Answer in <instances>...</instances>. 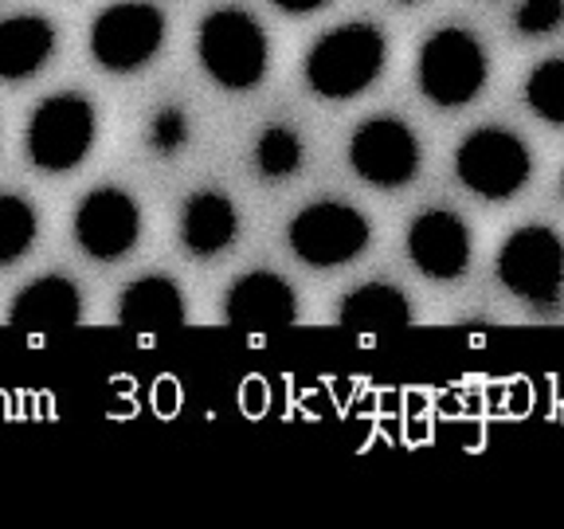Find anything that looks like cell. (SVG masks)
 Wrapping results in <instances>:
<instances>
[{
    "mask_svg": "<svg viewBox=\"0 0 564 529\" xmlns=\"http://www.w3.org/2000/svg\"><path fill=\"white\" fill-rule=\"evenodd\" d=\"M95 106L83 95H52L28 118V158L44 173H70L95 145Z\"/></svg>",
    "mask_w": 564,
    "mask_h": 529,
    "instance_id": "8992f818",
    "label": "cell"
},
{
    "mask_svg": "<svg viewBox=\"0 0 564 529\" xmlns=\"http://www.w3.org/2000/svg\"><path fill=\"white\" fill-rule=\"evenodd\" d=\"M282 12H291V17H306V12H317V9H326L329 0H274Z\"/></svg>",
    "mask_w": 564,
    "mask_h": 529,
    "instance_id": "603a6c76",
    "label": "cell"
},
{
    "mask_svg": "<svg viewBox=\"0 0 564 529\" xmlns=\"http://www.w3.org/2000/svg\"><path fill=\"white\" fill-rule=\"evenodd\" d=\"M224 317L236 330L247 334H274L286 330L299 317V299L294 287L274 271H247L231 282L228 299H224Z\"/></svg>",
    "mask_w": 564,
    "mask_h": 529,
    "instance_id": "7c38bea8",
    "label": "cell"
},
{
    "mask_svg": "<svg viewBox=\"0 0 564 529\" xmlns=\"http://www.w3.org/2000/svg\"><path fill=\"white\" fill-rule=\"evenodd\" d=\"M561 188H564V181H561Z\"/></svg>",
    "mask_w": 564,
    "mask_h": 529,
    "instance_id": "d4e9b609",
    "label": "cell"
},
{
    "mask_svg": "<svg viewBox=\"0 0 564 529\" xmlns=\"http://www.w3.org/2000/svg\"><path fill=\"white\" fill-rule=\"evenodd\" d=\"M165 44V12L150 0L110 4L90 24V55L115 75L141 71Z\"/></svg>",
    "mask_w": 564,
    "mask_h": 529,
    "instance_id": "ba28073f",
    "label": "cell"
},
{
    "mask_svg": "<svg viewBox=\"0 0 564 529\" xmlns=\"http://www.w3.org/2000/svg\"><path fill=\"white\" fill-rule=\"evenodd\" d=\"M408 256H412L415 271L427 279H458L470 267V231L463 216L451 208L420 212L408 228Z\"/></svg>",
    "mask_w": 564,
    "mask_h": 529,
    "instance_id": "8fae6325",
    "label": "cell"
},
{
    "mask_svg": "<svg viewBox=\"0 0 564 529\" xmlns=\"http://www.w3.org/2000/svg\"><path fill=\"white\" fill-rule=\"evenodd\" d=\"M400 4H415V0H400Z\"/></svg>",
    "mask_w": 564,
    "mask_h": 529,
    "instance_id": "cb8c5ba5",
    "label": "cell"
},
{
    "mask_svg": "<svg viewBox=\"0 0 564 529\" xmlns=\"http://www.w3.org/2000/svg\"><path fill=\"white\" fill-rule=\"evenodd\" d=\"M118 322L133 334H169L185 326V294L169 274H141L118 302Z\"/></svg>",
    "mask_w": 564,
    "mask_h": 529,
    "instance_id": "5bb4252c",
    "label": "cell"
},
{
    "mask_svg": "<svg viewBox=\"0 0 564 529\" xmlns=\"http://www.w3.org/2000/svg\"><path fill=\"white\" fill-rule=\"evenodd\" d=\"M372 239V228L365 212H357L345 201H314L299 212L286 228L291 251L310 267H345L361 256Z\"/></svg>",
    "mask_w": 564,
    "mask_h": 529,
    "instance_id": "52a82bcc",
    "label": "cell"
},
{
    "mask_svg": "<svg viewBox=\"0 0 564 529\" xmlns=\"http://www.w3.org/2000/svg\"><path fill=\"white\" fill-rule=\"evenodd\" d=\"M388 60L384 32L365 20H352L334 32H326L306 55V83L314 95L329 98V102H345L369 90L380 79Z\"/></svg>",
    "mask_w": 564,
    "mask_h": 529,
    "instance_id": "6da1fadb",
    "label": "cell"
},
{
    "mask_svg": "<svg viewBox=\"0 0 564 529\" xmlns=\"http://www.w3.org/2000/svg\"><path fill=\"white\" fill-rule=\"evenodd\" d=\"M337 317L352 334H392L412 322V302L392 282H365L341 302Z\"/></svg>",
    "mask_w": 564,
    "mask_h": 529,
    "instance_id": "e0dca14e",
    "label": "cell"
},
{
    "mask_svg": "<svg viewBox=\"0 0 564 529\" xmlns=\"http://www.w3.org/2000/svg\"><path fill=\"white\" fill-rule=\"evenodd\" d=\"M349 165L372 188H404L420 173V141L400 118H369L349 138Z\"/></svg>",
    "mask_w": 564,
    "mask_h": 529,
    "instance_id": "9c48e42d",
    "label": "cell"
},
{
    "mask_svg": "<svg viewBox=\"0 0 564 529\" xmlns=\"http://www.w3.org/2000/svg\"><path fill=\"white\" fill-rule=\"evenodd\" d=\"M239 236V212L228 193L220 188H200L181 208V244L196 259H212L228 251Z\"/></svg>",
    "mask_w": 564,
    "mask_h": 529,
    "instance_id": "9a60e30c",
    "label": "cell"
},
{
    "mask_svg": "<svg viewBox=\"0 0 564 529\" xmlns=\"http://www.w3.org/2000/svg\"><path fill=\"white\" fill-rule=\"evenodd\" d=\"M141 208L126 188H95L75 212V239L98 263H115L138 244Z\"/></svg>",
    "mask_w": 564,
    "mask_h": 529,
    "instance_id": "30bf717a",
    "label": "cell"
},
{
    "mask_svg": "<svg viewBox=\"0 0 564 529\" xmlns=\"http://www.w3.org/2000/svg\"><path fill=\"white\" fill-rule=\"evenodd\" d=\"M55 52V28L44 17H9L0 20V79H32Z\"/></svg>",
    "mask_w": 564,
    "mask_h": 529,
    "instance_id": "2e32d148",
    "label": "cell"
},
{
    "mask_svg": "<svg viewBox=\"0 0 564 529\" xmlns=\"http://www.w3.org/2000/svg\"><path fill=\"white\" fill-rule=\"evenodd\" d=\"M35 208L17 193H0V267H12L35 244Z\"/></svg>",
    "mask_w": 564,
    "mask_h": 529,
    "instance_id": "ac0fdd59",
    "label": "cell"
},
{
    "mask_svg": "<svg viewBox=\"0 0 564 529\" xmlns=\"http://www.w3.org/2000/svg\"><path fill=\"white\" fill-rule=\"evenodd\" d=\"M529 110L549 126H564V55L545 60L529 71L525 79Z\"/></svg>",
    "mask_w": 564,
    "mask_h": 529,
    "instance_id": "d6986e66",
    "label": "cell"
},
{
    "mask_svg": "<svg viewBox=\"0 0 564 529\" xmlns=\"http://www.w3.org/2000/svg\"><path fill=\"white\" fill-rule=\"evenodd\" d=\"M302 138L291 126H267L256 141V169L267 181H282V176H294L302 165Z\"/></svg>",
    "mask_w": 564,
    "mask_h": 529,
    "instance_id": "ffe728a7",
    "label": "cell"
},
{
    "mask_svg": "<svg viewBox=\"0 0 564 529\" xmlns=\"http://www.w3.org/2000/svg\"><path fill=\"white\" fill-rule=\"evenodd\" d=\"M486 75H490L486 47L467 28H440L423 40L415 79H420L427 102L443 106V110L475 102L486 87Z\"/></svg>",
    "mask_w": 564,
    "mask_h": 529,
    "instance_id": "3957f363",
    "label": "cell"
},
{
    "mask_svg": "<svg viewBox=\"0 0 564 529\" xmlns=\"http://www.w3.org/2000/svg\"><path fill=\"white\" fill-rule=\"evenodd\" d=\"M498 279L513 299L553 310L564 294V239L549 224H525L498 247Z\"/></svg>",
    "mask_w": 564,
    "mask_h": 529,
    "instance_id": "277c9868",
    "label": "cell"
},
{
    "mask_svg": "<svg viewBox=\"0 0 564 529\" xmlns=\"http://www.w3.org/2000/svg\"><path fill=\"white\" fill-rule=\"evenodd\" d=\"M564 24V0H521L513 12V28L529 40L553 35Z\"/></svg>",
    "mask_w": 564,
    "mask_h": 529,
    "instance_id": "44dd1931",
    "label": "cell"
},
{
    "mask_svg": "<svg viewBox=\"0 0 564 529\" xmlns=\"http://www.w3.org/2000/svg\"><path fill=\"white\" fill-rule=\"evenodd\" d=\"M200 67L212 83L224 90H251L263 83L271 47H267L263 24L243 9H216L200 20L196 32Z\"/></svg>",
    "mask_w": 564,
    "mask_h": 529,
    "instance_id": "7a4b0ae2",
    "label": "cell"
},
{
    "mask_svg": "<svg viewBox=\"0 0 564 529\" xmlns=\"http://www.w3.org/2000/svg\"><path fill=\"white\" fill-rule=\"evenodd\" d=\"M83 317L79 287L63 274H40L12 299L9 322L24 334H59Z\"/></svg>",
    "mask_w": 564,
    "mask_h": 529,
    "instance_id": "4fadbf2b",
    "label": "cell"
},
{
    "mask_svg": "<svg viewBox=\"0 0 564 529\" xmlns=\"http://www.w3.org/2000/svg\"><path fill=\"white\" fill-rule=\"evenodd\" d=\"M458 181L482 201H513L533 176V153L506 126H482L455 153Z\"/></svg>",
    "mask_w": 564,
    "mask_h": 529,
    "instance_id": "5b68a950",
    "label": "cell"
},
{
    "mask_svg": "<svg viewBox=\"0 0 564 529\" xmlns=\"http://www.w3.org/2000/svg\"><path fill=\"white\" fill-rule=\"evenodd\" d=\"M188 133H193V126H188L185 110L181 106H165L150 122V145L158 153H165V158H173V153H181L188 145Z\"/></svg>",
    "mask_w": 564,
    "mask_h": 529,
    "instance_id": "7402d4cb",
    "label": "cell"
}]
</instances>
